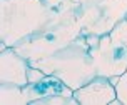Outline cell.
Listing matches in <instances>:
<instances>
[{
	"label": "cell",
	"instance_id": "6da1fadb",
	"mask_svg": "<svg viewBox=\"0 0 127 105\" xmlns=\"http://www.w3.org/2000/svg\"><path fill=\"white\" fill-rule=\"evenodd\" d=\"M29 63L32 67L40 68L47 75L59 77L72 90L84 87L97 75L94 57L89 47V37L84 33H80L74 42H70L59 52Z\"/></svg>",
	"mask_w": 127,
	"mask_h": 105
},
{
	"label": "cell",
	"instance_id": "7a4b0ae2",
	"mask_svg": "<svg viewBox=\"0 0 127 105\" xmlns=\"http://www.w3.org/2000/svg\"><path fill=\"white\" fill-rule=\"evenodd\" d=\"M80 33L82 28L77 20L75 8H69L64 12H57L44 27L19 42L13 49L24 58L32 62L59 52L70 42H74Z\"/></svg>",
	"mask_w": 127,
	"mask_h": 105
},
{
	"label": "cell",
	"instance_id": "3957f363",
	"mask_svg": "<svg viewBox=\"0 0 127 105\" xmlns=\"http://www.w3.org/2000/svg\"><path fill=\"white\" fill-rule=\"evenodd\" d=\"M55 13L42 0H0V42L15 47Z\"/></svg>",
	"mask_w": 127,
	"mask_h": 105
},
{
	"label": "cell",
	"instance_id": "277c9868",
	"mask_svg": "<svg viewBox=\"0 0 127 105\" xmlns=\"http://www.w3.org/2000/svg\"><path fill=\"white\" fill-rule=\"evenodd\" d=\"M75 15L84 35H109L127 17V0H95L75 7Z\"/></svg>",
	"mask_w": 127,
	"mask_h": 105
},
{
	"label": "cell",
	"instance_id": "5b68a950",
	"mask_svg": "<svg viewBox=\"0 0 127 105\" xmlns=\"http://www.w3.org/2000/svg\"><path fill=\"white\" fill-rule=\"evenodd\" d=\"M90 53L94 57L97 75L102 77H121L127 70V45L114 40L109 35H87Z\"/></svg>",
	"mask_w": 127,
	"mask_h": 105
},
{
	"label": "cell",
	"instance_id": "8992f818",
	"mask_svg": "<svg viewBox=\"0 0 127 105\" xmlns=\"http://www.w3.org/2000/svg\"><path fill=\"white\" fill-rule=\"evenodd\" d=\"M74 97L79 105H110L117 99V92L110 79L95 75L89 83L74 90Z\"/></svg>",
	"mask_w": 127,
	"mask_h": 105
},
{
	"label": "cell",
	"instance_id": "52a82bcc",
	"mask_svg": "<svg viewBox=\"0 0 127 105\" xmlns=\"http://www.w3.org/2000/svg\"><path fill=\"white\" fill-rule=\"evenodd\" d=\"M29 67L30 63L27 58L13 47H7L0 52V83L25 87L29 83Z\"/></svg>",
	"mask_w": 127,
	"mask_h": 105
},
{
	"label": "cell",
	"instance_id": "ba28073f",
	"mask_svg": "<svg viewBox=\"0 0 127 105\" xmlns=\"http://www.w3.org/2000/svg\"><path fill=\"white\" fill-rule=\"evenodd\" d=\"M22 92L27 104H32L35 100L45 99L50 95H74V90L55 75H45L38 82L27 83L25 87H22Z\"/></svg>",
	"mask_w": 127,
	"mask_h": 105
},
{
	"label": "cell",
	"instance_id": "9c48e42d",
	"mask_svg": "<svg viewBox=\"0 0 127 105\" xmlns=\"http://www.w3.org/2000/svg\"><path fill=\"white\" fill-rule=\"evenodd\" d=\"M0 104L2 105H27L22 87L12 83H0Z\"/></svg>",
	"mask_w": 127,
	"mask_h": 105
},
{
	"label": "cell",
	"instance_id": "30bf717a",
	"mask_svg": "<svg viewBox=\"0 0 127 105\" xmlns=\"http://www.w3.org/2000/svg\"><path fill=\"white\" fill-rule=\"evenodd\" d=\"M38 104H45V105H79V102L75 100L74 95H50V97H45V99L32 102V105H38Z\"/></svg>",
	"mask_w": 127,
	"mask_h": 105
},
{
	"label": "cell",
	"instance_id": "8fae6325",
	"mask_svg": "<svg viewBox=\"0 0 127 105\" xmlns=\"http://www.w3.org/2000/svg\"><path fill=\"white\" fill-rule=\"evenodd\" d=\"M45 5L50 8L52 12H64L69 8H75V2L74 0H42Z\"/></svg>",
	"mask_w": 127,
	"mask_h": 105
},
{
	"label": "cell",
	"instance_id": "7c38bea8",
	"mask_svg": "<svg viewBox=\"0 0 127 105\" xmlns=\"http://www.w3.org/2000/svg\"><path fill=\"white\" fill-rule=\"evenodd\" d=\"M115 92H117V100L122 105H127V70L119 77L115 83Z\"/></svg>",
	"mask_w": 127,
	"mask_h": 105
},
{
	"label": "cell",
	"instance_id": "4fadbf2b",
	"mask_svg": "<svg viewBox=\"0 0 127 105\" xmlns=\"http://www.w3.org/2000/svg\"><path fill=\"white\" fill-rule=\"evenodd\" d=\"M110 37L114 38V40H119V42L127 45V17L122 19L119 24L115 25V28L110 32Z\"/></svg>",
	"mask_w": 127,
	"mask_h": 105
},
{
	"label": "cell",
	"instance_id": "5bb4252c",
	"mask_svg": "<svg viewBox=\"0 0 127 105\" xmlns=\"http://www.w3.org/2000/svg\"><path fill=\"white\" fill-rule=\"evenodd\" d=\"M75 2V5H84V3H90V2H95V0H74Z\"/></svg>",
	"mask_w": 127,
	"mask_h": 105
}]
</instances>
